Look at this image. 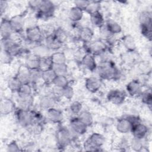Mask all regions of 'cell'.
Segmentation results:
<instances>
[{
  "label": "cell",
  "instance_id": "cell-17",
  "mask_svg": "<svg viewBox=\"0 0 152 152\" xmlns=\"http://www.w3.org/2000/svg\"><path fill=\"white\" fill-rule=\"evenodd\" d=\"M47 118L49 121L54 124H60L64 118L62 112L54 107L47 110Z\"/></svg>",
  "mask_w": 152,
  "mask_h": 152
},
{
  "label": "cell",
  "instance_id": "cell-7",
  "mask_svg": "<svg viewBox=\"0 0 152 152\" xmlns=\"http://www.w3.org/2000/svg\"><path fill=\"white\" fill-rule=\"evenodd\" d=\"M87 51L93 55H100L104 53L107 49V45L102 40H97L94 42L87 43Z\"/></svg>",
  "mask_w": 152,
  "mask_h": 152
},
{
  "label": "cell",
  "instance_id": "cell-15",
  "mask_svg": "<svg viewBox=\"0 0 152 152\" xmlns=\"http://www.w3.org/2000/svg\"><path fill=\"white\" fill-rule=\"evenodd\" d=\"M131 132L133 137L142 140L146 137L148 133V128L144 124L140 122L132 127Z\"/></svg>",
  "mask_w": 152,
  "mask_h": 152
},
{
  "label": "cell",
  "instance_id": "cell-16",
  "mask_svg": "<svg viewBox=\"0 0 152 152\" xmlns=\"http://www.w3.org/2000/svg\"><path fill=\"white\" fill-rule=\"evenodd\" d=\"M81 63L86 69L92 72L96 70L97 67L94 56L88 53H87L83 56Z\"/></svg>",
  "mask_w": 152,
  "mask_h": 152
},
{
  "label": "cell",
  "instance_id": "cell-46",
  "mask_svg": "<svg viewBox=\"0 0 152 152\" xmlns=\"http://www.w3.org/2000/svg\"><path fill=\"white\" fill-rule=\"evenodd\" d=\"M61 94L65 99L70 100L73 97L74 95V91L71 86L68 85L61 89Z\"/></svg>",
  "mask_w": 152,
  "mask_h": 152
},
{
  "label": "cell",
  "instance_id": "cell-30",
  "mask_svg": "<svg viewBox=\"0 0 152 152\" xmlns=\"http://www.w3.org/2000/svg\"><path fill=\"white\" fill-rule=\"evenodd\" d=\"M33 96H18L17 97V103L18 104L19 107L22 109H29L30 107L32 105L33 103Z\"/></svg>",
  "mask_w": 152,
  "mask_h": 152
},
{
  "label": "cell",
  "instance_id": "cell-38",
  "mask_svg": "<svg viewBox=\"0 0 152 152\" xmlns=\"http://www.w3.org/2000/svg\"><path fill=\"white\" fill-rule=\"evenodd\" d=\"M52 68L57 75H66L68 72V66L66 63L53 64Z\"/></svg>",
  "mask_w": 152,
  "mask_h": 152
},
{
  "label": "cell",
  "instance_id": "cell-13",
  "mask_svg": "<svg viewBox=\"0 0 152 152\" xmlns=\"http://www.w3.org/2000/svg\"><path fill=\"white\" fill-rule=\"evenodd\" d=\"M0 33L1 39H8L12 37V35L14 33L12 28L10 20L6 18L2 19L0 26Z\"/></svg>",
  "mask_w": 152,
  "mask_h": 152
},
{
  "label": "cell",
  "instance_id": "cell-8",
  "mask_svg": "<svg viewBox=\"0 0 152 152\" xmlns=\"http://www.w3.org/2000/svg\"><path fill=\"white\" fill-rule=\"evenodd\" d=\"M126 97L125 91L119 89L111 90L107 94V99L109 102L116 105L122 104Z\"/></svg>",
  "mask_w": 152,
  "mask_h": 152
},
{
  "label": "cell",
  "instance_id": "cell-5",
  "mask_svg": "<svg viewBox=\"0 0 152 152\" xmlns=\"http://www.w3.org/2000/svg\"><path fill=\"white\" fill-rule=\"evenodd\" d=\"M25 34L26 39L30 43H40L43 39V31L37 26H32L27 27Z\"/></svg>",
  "mask_w": 152,
  "mask_h": 152
},
{
  "label": "cell",
  "instance_id": "cell-39",
  "mask_svg": "<svg viewBox=\"0 0 152 152\" xmlns=\"http://www.w3.org/2000/svg\"><path fill=\"white\" fill-rule=\"evenodd\" d=\"M5 51V50H4ZM6 52H7L10 55H11L12 57H15L17 56L18 55H19L21 52H22V48L20 46V45L17 42H15L7 50Z\"/></svg>",
  "mask_w": 152,
  "mask_h": 152
},
{
  "label": "cell",
  "instance_id": "cell-1",
  "mask_svg": "<svg viewBox=\"0 0 152 152\" xmlns=\"http://www.w3.org/2000/svg\"><path fill=\"white\" fill-rule=\"evenodd\" d=\"M100 78L104 80H116L119 72L115 64L110 61H104L97 65V69Z\"/></svg>",
  "mask_w": 152,
  "mask_h": 152
},
{
  "label": "cell",
  "instance_id": "cell-49",
  "mask_svg": "<svg viewBox=\"0 0 152 152\" xmlns=\"http://www.w3.org/2000/svg\"><path fill=\"white\" fill-rule=\"evenodd\" d=\"M21 150L20 149V146L15 141H12L7 145V151L8 152H15Z\"/></svg>",
  "mask_w": 152,
  "mask_h": 152
},
{
  "label": "cell",
  "instance_id": "cell-24",
  "mask_svg": "<svg viewBox=\"0 0 152 152\" xmlns=\"http://www.w3.org/2000/svg\"><path fill=\"white\" fill-rule=\"evenodd\" d=\"M83 12L84 11L74 6L69 10L68 18L71 21L77 23L82 20L83 17Z\"/></svg>",
  "mask_w": 152,
  "mask_h": 152
},
{
  "label": "cell",
  "instance_id": "cell-22",
  "mask_svg": "<svg viewBox=\"0 0 152 152\" xmlns=\"http://www.w3.org/2000/svg\"><path fill=\"white\" fill-rule=\"evenodd\" d=\"M55 103V99L52 96L50 95H45L40 98L39 106L42 110L47 111L48 109L54 107Z\"/></svg>",
  "mask_w": 152,
  "mask_h": 152
},
{
  "label": "cell",
  "instance_id": "cell-37",
  "mask_svg": "<svg viewBox=\"0 0 152 152\" xmlns=\"http://www.w3.org/2000/svg\"><path fill=\"white\" fill-rule=\"evenodd\" d=\"M53 66V62L51 59L50 55L47 57L40 58V67L39 69L42 71L51 69Z\"/></svg>",
  "mask_w": 152,
  "mask_h": 152
},
{
  "label": "cell",
  "instance_id": "cell-11",
  "mask_svg": "<svg viewBox=\"0 0 152 152\" xmlns=\"http://www.w3.org/2000/svg\"><path fill=\"white\" fill-rule=\"evenodd\" d=\"M16 106L15 103L10 99H1L0 104V113L2 116H7L15 112Z\"/></svg>",
  "mask_w": 152,
  "mask_h": 152
},
{
  "label": "cell",
  "instance_id": "cell-2",
  "mask_svg": "<svg viewBox=\"0 0 152 152\" xmlns=\"http://www.w3.org/2000/svg\"><path fill=\"white\" fill-rule=\"evenodd\" d=\"M104 142V137L100 133H93L84 142L86 151H100Z\"/></svg>",
  "mask_w": 152,
  "mask_h": 152
},
{
  "label": "cell",
  "instance_id": "cell-52",
  "mask_svg": "<svg viewBox=\"0 0 152 152\" xmlns=\"http://www.w3.org/2000/svg\"><path fill=\"white\" fill-rule=\"evenodd\" d=\"M8 2L5 1L1 0L0 1V11H1V14L2 15L7 10L8 8Z\"/></svg>",
  "mask_w": 152,
  "mask_h": 152
},
{
  "label": "cell",
  "instance_id": "cell-28",
  "mask_svg": "<svg viewBox=\"0 0 152 152\" xmlns=\"http://www.w3.org/2000/svg\"><path fill=\"white\" fill-rule=\"evenodd\" d=\"M91 24L97 27H101L104 24V19L100 11H97L90 15Z\"/></svg>",
  "mask_w": 152,
  "mask_h": 152
},
{
  "label": "cell",
  "instance_id": "cell-33",
  "mask_svg": "<svg viewBox=\"0 0 152 152\" xmlns=\"http://www.w3.org/2000/svg\"><path fill=\"white\" fill-rule=\"evenodd\" d=\"M140 25H152L151 13L148 11H143L139 15Z\"/></svg>",
  "mask_w": 152,
  "mask_h": 152
},
{
  "label": "cell",
  "instance_id": "cell-50",
  "mask_svg": "<svg viewBox=\"0 0 152 152\" xmlns=\"http://www.w3.org/2000/svg\"><path fill=\"white\" fill-rule=\"evenodd\" d=\"M89 1H76L74 2L75 7L79 8L83 11H85L87 6L88 5Z\"/></svg>",
  "mask_w": 152,
  "mask_h": 152
},
{
  "label": "cell",
  "instance_id": "cell-40",
  "mask_svg": "<svg viewBox=\"0 0 152 152\" xmlns=\"http://www.w3.org/2000/svg\"><path fill=\"white\" fill-rule=\"evenodd\" d=\"M140 97L142 103H144L150 108H151L152 103V95L151 89L146 90L145 91H142L140 95Z\"/></svg>",
  "mask_w": 152,
  "mask_h": 152
},
{
  "label": "cell",
  "instance_id": "cell-21",
  "mask_svg": "<svg viewBox=\"0 0 152 152\" xmlns=\"http://www.w3.org/2000/svg\"><path fill=\"white\" fill-rule=\"evenodd\" d=\"M79 38L85 43H89L91 41L94 33L92 29L88 27H83L80 29L79 31Z\"/></svg>",
  "mask_w": 152,
  "mask_h": 152
},
{
  "label": "cell",
  "instance_id": "cell-44",
  "mask_svg": "<svg viewBox=\"0 0 152 152\" xmlns=\"http://www.w3.org/2000/svg\"><path fill=\"white\" fill-rule=\"evenodd\" d=\"M53 34L62 44H63L66 40L67 34L66 32L61 28H58L55 30Z\"/></svg>",
  "mask_w": 152,
  "mask_h": 152
},
{
  "label": "cell",
  "instance_id": "cell-10",
  "mask_svg": "<svg viewBox=\"0 0 152 152\" xmlns=\"http://www.w3.org/2000/svg\"><path fill=\"white\" fill-rule=\"evenodd\" d=\"M126 89L131 97L140 96L142 92V84L138 80H132L129 81L126 86Z\"/></svg>",
  "mask_w": 152,
  "mask_h": 152
},
{
  "label": "cell",
  "instance_id": "cell-43",
  "mask_svg": "<svg viewBox=\"0 0 152 152\" xmlns=\"http://www.w3.org/2000/svg\"><path fill=\"white\" fill-rule=\"evenodd\" d=\"M141 139H138L137 138L133 137L132 140L131 141L130 145L131 148L135 151H141L144 148L143 144L142 142Z\"/></svg>",
  "mask_w": 152,
  "mask_h": 152
},
{
  "label": "cell",
  "instance_id": "cell-35",
  "mask_svg": "<svg viewBox=\"0 0 152 152\" xmlns=\"http://www.w3.org/2000/svg\"><path fill=\"white\" fill-rule=\"evenodd\" d=\"M51 59L53 62V64H65L66 61V58L64 53L62 52H56L50 55Z\"/></svg>",
  "mask_w": 152,
  "mask_h": 152
},
{
  "label": "cell",
  "instance_id": "cell-4",
  "mask_svg": "<svg viewBox=\"0 0 152 152\" xmlns=\"http://www.w3.org/2000/svg\"><path fill=\"white\" fill-rule=\"evenodd\" d=\"M56 142L59 147L64 148L70 144L72 141V134L71 130L65 128H59L56 133Z\"/></svg>",
  "mask_w": 152,
  "mask_h": 152
},
{
  "label": "cell",
  "instance_id": "cell-51",
  "mask_svg": "<svg viewBox=\"0 0 152 152\" xmlns=\"http://www.w3.org/2000/svg\"><path fill=\"white\" fill-rule=\"evenodd\" d=\"M41 3V1H30L28 2V4L29 5V7H30V8H31L32 10H36L37 11L39 6L40 5Z\"/></svg>",
  "mask_w": 152,
  "mask_h": 152
},
{
  "label": "cell",
  "instance_id": "cell-31",
  "mask_svg": "<svg viewBox=\"0 0 152 152\" xmlns=\"http://www.w3.org/2000/svg\"><path fill=\"white\" fill-rule=\"evenodd\" d=\"M78 117L87 126H90L93 123V118L91 113L87 110H82Z\"/></svg>",
  "mask_w": 152,
  "mask_h": 152
},
{
  "label": "cell",
  "instance_id": "cell-18",
  "mask_svg": "<svg viewBox=\"0 0 152 152\" xmlns=\"http://www.w3.org/2000/svg\"><path fill=\"white\" fill-rule=\"evenodd\" d=\"M132 127V124L128 117L121 118L116 124L117 131L122 134H127L131 132Z\"/></svg>",
  "mask_w": 152,
  "mask_h": 152
},
{
  "label": "cell",
  "instance_id": "cell-29",
  "mask_svg": "<svg viewBox=\"0 0 152 152\" xmlns=\"http://www.w3.org/2000/svg\"><path fill=\"white\" fill-rule=\"evenodd\" d=\"M50 49L45 45H38L33 50V54L39 58H44L50 56Z\"/></svg>",
  "mask_w": 152,
  "mask_h": 152
},
{
  "label": "cell",
  "instance_id": "cell-23",
  "mask_svg": "<svg viewBox=\"0 0 152 152\" xmlns=\"http://www.w3.org/2000/svg\"><path fill=\"white\" fill-rule=\"evenodd\" d=\"M104 26L106 27L108 31L112 34H119L122 31V27L116 21L109 19L104 23Z\"/></svg>",
  "mask_w": 152,
  "mask_h": 152
},
{
  "label": "cell",
  "instance_id": "cell-41",
  "mask_svg": "<svg viewBox=\"0 0 152 152\" xmlns=\"http://www.w3.org/2000/svg\"><path fill=\"white\" fill-rule=\"evenodd\" d=\"M100 4L98 1H89L84 11H86L90 15L97 11H100Z\"/></svg>",
  "mask_w": 152,
  "mask_h": 152
},
{
  "label": "cell",
  "instance_id": "cell-9",
  "mask_svg": "<svg viewBox=\"0 0 152 152\" xmlns=\"http://www.w3.org/2000/svg\"><path fill=\"white\" fill-rule=\"evenodd\" d=\"M87 126L77 117H74L71 119L69 122V128L71 132L76 135H83L87 130Z\"/></svg>",
  "mask_w": 152,
  "mask_h": 152
},
{
  "label": "cell",
  "instance_id": "cell-47",
  "mask_svg": "<svg viewBox=\"0 0 152 152\" xmlns=\"http://www.w3.org/2000/svg\"><path fill=\"white\" fill-rule=\"evenodd\" d=\"M82 104L78 101H74L72 102L69 106V110L74 115H78L82 111Z\"/></svg>",
  "mask_w": 152,
  "mask_h": 152
},
{
  "label": "cell",
  "instance_id": "cell-3",
  "mask_svg": "<svg viewBox=\"0 0 152 152\" xmlns=\"http://www.w3.org/2000/svg\"><path fill=\"white\" fill-rule=\"evenodd\" d=\"M15 115L17 122L22 126L27 128L33 124L31 110L18 107L15 109Z\"/></svg>",
  "mask_w": 152,
  "mask_h": 152
},
{
  "label": "cell",
  "instance_id": "cell-12",
  "mask_svg": "<svg viewBox=\"0 0 152 152\" xmlns=\"http://www.w3.org/2000/svg\"><path fill=\"white\" fill-rule=\"evenodd\" d=\"M10 21L14 33L19 34L23 31L25 23L23 15L18 14L14 15L10 19Z\"/></svg>",
  "mask_w": 152,
  "mask_h": 152
},
{
  "label": "cell",
  "instance_id": "cell-27",
  "mask_svg": "<svg viewBox=\"0 0 152 152\" xmlns=\"http://www.w3.org/2000/svg\"><path fill=\"white\" fill-rule=\"evenodd\" d=\"M122 43L129 52H133L136 49V43L134 37L129 34L125 35L122 38Z\"/></svg>",
  "mask_w": 152,
  "mask_h": 152
},
{
  "label": "cell",
  "instance_id": "cell-20",
  "mask_svg": "<svg viewBox=\"0 0 152 152\" xmlns=\"http://www.w3.org/2000/svg\"><path fill=\"white\" fill-rule=\"evenodd\" d=\"M45 45L50 50H56L59 49L62 44L55 37L53 33L49 34L45 38Z\"/></svg>",
  "mask_w": 152,
  "mask_h": 152
},
{
  "label": "cell",
  "instance_id": "cell-36",
  "mask_svg": "<svg viewBox=\"0 0 152 152\" xmlns=\"http://www.w3.org/2000/svg\"><path fill=\"white\" fill-rule=\"evenodd\" d=\"M52 84L61 89L69 85V81L66 75H56Z\"/></svg>",
  "mask_w": 152,
  "mask_h": 152
},
{
  "label": "cell",
  "instance_id": "cell-34",
  "mask_svg": "<svg viewBox=\"0 0 152 152\" xmlns=\"http://www.w3.org/2000/svg\"><path fill=\"white\" fill-rule=\"evenodd\" d=\"M22 83L19 80V79L15 75L10 78L8 81V88L13 92H17L21 87Z\"/></svg>",
  "mask_w": 152,
  "mask_h": 152
},
{
  "label": "cell",
  "instance_id": "cell-42",
  "mask_svg": "<svg viewBox=\"0 0 152 152\" xmlns=\"http://www.w3.org/2000/svg\"><path fill=\"white\" fill-rule=\"evenodd\" d=\"M140 30L142 35L148 40H151L152 29L151 25H140Z\"/></svg>",
  "mask_w": 152,
  "mask_h": 152
},
{
  "label": "cell",
  "instance_id": "cell-14",
  "mask_svg": "<svg viewBox=\"0 0 152 152\" xmlns=\"http://www.w3.org/2000/svg\"><path fill=\"white\" fill-rule=\"evenodd\" d=\"M102 86V82L99 78L96 77H90L86 80V88L91 93L97 92Z\"/></svg>",
  "mask_w": 152,
  "mask_h": 152
},
{
  "label": "cell",
  "instance_id": "cell-45",
  "mask_svg": "<svg viewBox=\"0 0 152 152\" xmlns=\"http://www.w3.org/2000/svg\"><path fill=\"white\" fill-rule=\"evenodd\" d=\"M42 80L41 71L39 69L31 70L30 73V84L32 86L37 84L40 80Z\"/></svg>",
  "mask_w": 152,
  "mask_h": 152
},
{
  "label": "cell",
  "instance_id": "cell-25",
  "mask_svg": "<svg viewBox=\"0 0 152 152\" xmlns=\"http://www.w3.org/2000/svg\"><path fill=\"white\" fill-rule=\"evenodd\" d=\"M25 65L31 71L39 69L40 58L34 54L30 55L29 56H28L26 60Z\"/></svg>",
  "mask_w": 152,
  "mask_h": 152
},
{
  "label": "cell",
  "instance_id": "cell-6",
  "mask_svg": "<svg viewBox=\"0 0 152 152\" xmlns=\"http://www.w3.org/2000/svg\"><path fill=\"white\" fill-rule=\"evenodd\" d=\"M55 11V5L50 1H41L38 9L37 14L40 18H48L53 16Z\"/></svg>",
  "mask_w": 152,
  "mask_h": 152
},
{
  "label": "cell",
  "instance_id": "cell-32",
  "mask_svg": "<svg viewBox=\"0 0 152 152\" xmlns=\"http://www.w3.org/2000/svg\"><path fill=\"white\" fill-rule=\"evenodd\" d=\"M17 93L18 96L25 97V96H32V93H33L32 86L30 83L22 84Z\"/></svg>",
  "mask_w": 152,
  "mask_h": 152
},
{
  "label": "cell",
  "instance_id": "cell-26",
  "mask_svg": "<svg viewBox=\"0 0 152 152\" xmlns=\"http://www.w3.org/2000/svg\"><path fill=\"white\" fill-rule=\"evenodd\" d=\"M56 75H57L52 68L41 71L42 80L46 84H53V82Z\"/></svg>",
  "mask_w": 152,
  "mask_h": 152
},
{
  "label": "cell",
  "instance_id": "cell-19",
  "mask_svg": "<svg viewBox=\"0 0 152 152\" xmlns=\"http://www.w3.org/2000/svg\"><path fill=\"white\" fill-rule=\"evenodd\" d=\"M31 70H30L25 65H21L18 68V70L15 76L19 79L22 84L30 83Z\"/></svg>",
  "mask_w": 152,
  "mask_h": 152
},
{
  "label": "cell",
  "instance_id": "cell-48",
  "mask_svg": "<svg viewBox=\"0 0 152 152\" xmlns=\"http://www.w3.org/2000/svg\"><path fill=\"white\" fill-rule=\"evenodd\" d=\"M13 57L10 55L7 52L1 50V60L2 63L4 64H9L12 60Z\"/></svg>",
  "mask_w": 152,
  "mask_h": 152
}]
</instances>
